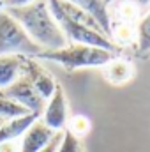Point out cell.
Listing matches in <instances>:
<instances>
[{"label":"cell","instance_id":"obj_26","mask_svg":"<svg viewBox=\"0 0 150 152\" xmlns=\"http://www.w3.org/2000/svg\"><path fill=\"white\" fill-rule=\"evenodd\" d=\"M2 124H4V120H0V126H2Z\"/></svg>","mask_w":150,"mask_h":152},{"label":"cell","instance_id":"obj_1","mask_svg":"<svg viewBox=\"0 0 150 152\" xmlns=\"http://www.w3.org/2000/svg\"><path fill=\"white\" fill-rule=\"evenodd\" d=\"M30 36V39L42 48L53 51L67 46V37L53 18L48 0H36L23 7H4Z\"/></svg>","mask_w":150,"mask_h":152},{"label":"cell","instance_id":"obj_20","mask_svg":"<svg viewBox=\"0 0 150 152\" xmlns=\"http://www.w3.org/2000/svg\"><path fill=\"white\" fill-rule=\"evenodd\" d=\"M21 149V143H18L16 140L14 142H2L0 143V152H20Z\"/></svg>","mask_w":150,"mask_h":152},{"label":"cell","instance_id":"obj_24","mask_svg":"<svg viewBox=\"0 0 150 152\" xmlns=\"http://www.w3.org/2000/svg\"><path fill=\"white\" fill-rule=\"evenodd\" d=\"M2 96H4V90H2V88H0V97H2Z\"/></svg>","mask_w":150,"mask_h":152},{"label":"cell","instance_id":"obj_7","mask_svg":"<svg viewBox=\"0 0 150 152\" xmlns=\"http://www.w3.org/2000/svg\"><path fill=\"white\" fill-rule=\"evenodd\" d=\"M42 122L55 133H62L64 127L67 126V104H66V96L60 85H57L53 96L48 99Z\"/></svg>","mask_w":150,"mask_h":152},{"label":"cell","instance_id":"obj_18","mask_svg":"<svg viewBox=\"0 0 150 152\" xmlns=\"http://www.w3.org/2000/svg\"><path fill=\"white\" fill-rule=\"evenodd\" d=\"M57 152H79V140L78 136H74L69 129H66L62 133V140Z\"/></svg>","mask_w":150,"mask_h":152},{"label":"cell","instance_id":"obj_2","mask_svg":"<svg viewBox=\"0 0 150 152\" xmlns=\"http://www.w3.org/2000/svg\"><path fill=\"white\" fill-rule=\"evenodd\" d=\"M115 57H117L115 51L87 46V44H76V42L67 44L60 50L41 51L37 55V58H48V60L58 62L69 71L79 69V67H103Z\"/></svg>","mask_w":150,"mask_h":152},{"label":"cell","instance_id":"obj_9","mask_svg":"<svg viewBox=\"0 0 150 152\" xmlns=\"http://www.w3.org/2000/svg\"><path fill=\"white\" fill-rule=\"evenodd\" d=\"M88 12L101 27V30L111 39V16L108 14V5L104 0H67Z\"/></svg>","mask_w":150,"mask_h":152},{"label":"cell","instance_id":"obj_25","mask_svg":"<svg viewBox=\"0 0 150 152\" xmlns=\"http://www.w3.org/2000/svg\"><path fill=\"white\" fill-rule=\"evenodd\" d=\"M0 9H4V4H0Z\"/></svg>","mask_w":150,"mask_h":152},{"label":"cell","instance_id":"obj_4","mask_svg":"<svg viewBox=\"0 0 150 152\" xmlns=\"http://www.w3.org/2000/svg\"><path fill=\"white\" fill-rule=\"evenodd\" d=\"M50 11H51L53 18L57 20V23L60 25L66 37L74 41L76 44H87V46H94V48H103V50H110V51H115V53L118 51V48L113 44V41L108 36H104L103 32H97V30L88 28V27H85V25H81L78 21H73L71 18L64 16L53 5H50Z\"/></svg>","mask_w":150,"mask_h":152},{"label":"cell","instance_id":"obj_10","mask_svg":"<svg viewBox=\"0 0 150 152\" xmlns=\"http://www.w3.org/2000/svg\"><path fill=\"white\" fill-rule=\"evenodd\" d=\"M37 118L39 113H28L25 117H18V118L4 122L0 126V143L2 142H14V140L21 138Z\"/></svg>","mask_w":150,"mask_h":152},{"label":"cell","instance_id":"obj_16","mask_svg":"<svg viewBox=\"0 0 150 152\" xmlns=\"http://www.w3.org/2000/svg\"><path fill=\"white\" fill-rule=\"evenodd\" d=\"M136 39V30L133 25H125V23H117L111 25V41L117 44H127L133 42Z\"/></svg>","mask_w":150,"mask_h":152},{"label":"cell","instance_id":"obj_27","mask_svg":"<svg viewBox=\"0 0 150 152\" xmlns=\"http://www.w3.org/2000/svg\"><path fill=\"white\" fill-rule=\"evenodd\" d=\"M0 4H4V0H0Z\"/></svg>","mask_w":150,"mask_h":152},{"label":"cell","instance_id":"obj_14","mask_svg":"<svg viewBox=\"0 0 150 152\" xmlns=\"http://www.w3.org/2000/svg\"><path fill=\"white\" fill-rule=\"evenodd\" d=\"M28 113H32V112H28L20 103L9 99L5 96L0 97V120H12V118L25 117V115H28Z\"/></svg>","mask_w":150,"mask_h":152},{"label":"cell","instance_id":"obj_5","mask_svg":"<svg viewBox=\"0 0 150 152\" xmlns=\"http://www.w3.org/2000/svg\"><path fill=\"white\" fill-rule=\"evenodd\" d=\"M4 96L20 103L21 106H25L32 113L41 115V112H42V103L44 101H42L41 94L34 88V85L23 75H20V78L14 83H11L7 88H4Z\"/></svg>","mask_w":150,"mask_h":152},{"label":"cell","instance_id":"obj_22","mask_svg":"<svg viewBox=\"0 0 150 152\" xmlns=\"http://www.w3.org/2000/svg\"><path fill=\"white\" fill-rule=\"evenodd\" d=\"M118 2H134L140 9H143V7H147L150 4V0H118Z\"/></svg>","mask_w":150,"mask_h":152},{"label":"cell","instance_id":"obj_8","mask_svg":"<svg viewBox=\"0 0 150 152\" xmlns=\"http://www.w3.org/2000/svg\"><path fill=\"white\" fill-rule=\"evenodd\" d=\"M57 133L51 131L42 120H36L28 131L21 136V149L20 152H41L55 136Z\"/></svg>","mask_w":150,"mask_h":152},{"label":"cell","instance_id":"obj_19","mask_svg":"<svg viewBox=\"0 0 150 152\" xmlns=\"http://www.w3.org/2000/svg\"><path fill=\"white\" fill-rule=\"evenodd\" d=\"M62 133H64V131H62ZM62 133H57V134L53 136V140H51L41 152H57L58 145H60V140H62Z\"/></svg>","mask_w":150,"mask_h":152},{"label":"cell","instance_id":"obj_17","mask_svg":"<svg viewBox=\"0 0 150 152\" xmlns=\"http://www.w3.org/2000/svg\"><path fill=\"white\" fill-rule=\"evenodd\" d=\"M90 127H92V124H90L88 117H85V115H74V117L71 118V122H69V131H71L74 136H83V134H87V133L90 131Z\"/></svg>","mask_w":150,"mask_h":152},{"label":"cell","instance_id":"obj_23","mask_svg":"<svg viewBox=\"0 0 150 152\" xmlns=\"http://www.w3.org/2000/svg\"><path fill=\"white\" fill-rule=\"evenodd\" d=\"M104 2H106V5H110V4H111L113 0H104Z\"/></svg>","mask_w":150,"mask_h":152},{"label":"cell","instance_id":"obj_12","mask_svg":"<svg viewBox=\"0 0 150 152\" xmlns=\"http://www.w3.org/2000/svg\"><path fill=\"white\" fill-rule=\"evenodd\" d=\"M23 55H0V88H7L21 75Z\"/></svg>","mask_w":150,"mask_h":152},{"label":"cell","instance_id":"obj_13","mask_svg":"<svg viewBox=\"0 0 150 152\" xmlns=\"http://www.w3.org/2000/svg\"><path fill=\"white\" fill-rule=\"evenodd\" d=\"M140 14H141V9L134 2H118L117 4V23H125V25L134 27Z\"/></svg>","mask_w":150,"mask_h":152},{"label":"cell","instance_id":"obj_15","mask_svg":"<svg viewBox=\"0 0 150 152\" xmlns=\"http://www.w3.org/2000/svg\"><path fill=\"white\" fill-rule=\"evenodd\" d=\"M136 44H138V51L140 53L150 51V11L145 14V18H141L138 21V27H136Z\"/></svg>","mask_w":150,"mask_h":152},{"label":"cell","instance_id":"obj_11","mask_svg":"<svg viewBox=\"0 0 150 152\" xmlns=\"http://www.w3.org/2000/svg\"><path fill=\"white\" fill-rule=\"evenodd\" d=\"M103 75L113 85H124L134 76V67L129 60L115 57L106 66H103Z\"/></svg>","mask_w":150,"mask_h":152},{"label":"cell","instance_id":"obj_21","mask_svg":"<svg viewBox=\"0 0 150 152\" xmlns=\"http://www.w3.org/2000/svg\"><path fill=\"white\" fill-rule=\"evenodd\" d=\"M36 0H4V7H23Z\"/></svg>","mask_w":150,"mask_h":152},{"label":"cell","instance_id":"obj_6","mask_svg":"<svg viewBox=\"0 0 150 152\" xmlns=\"http://www.w3.org/2000/svg\"><path fill=\"white\" fill-rule=\"evenodd\" d=\"M21 75L25 76L32 85L34 88L41 94L42 99H50L57 88V81L53 80V76L50 75L44 67H41L37 62L30 57H23V62H21Z\"/></svg>","mask_w":150,"mask_h":152},{"label":"cell","instance_id":"obj_3","mask_svg":"<svg viewBox=\"0 0 150 152\" xmlns=\"http://www.w3.org/2000/svg\"><path fill=\"white\" fill-rule=\"evenodd\" d=\"M42 48L36 44L25 28L5 11L0 9V55L37 57Z\"/></svg>","mask_w":150,"mask_h":152}]
</instances>
